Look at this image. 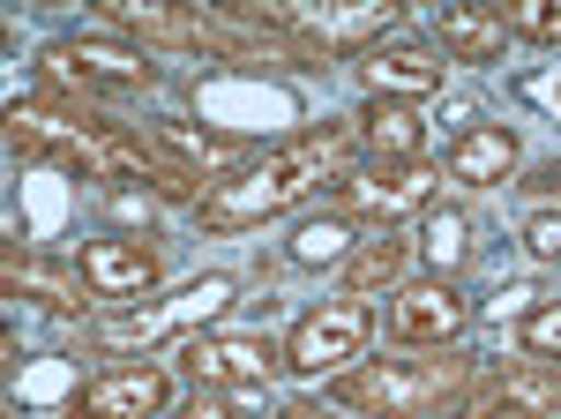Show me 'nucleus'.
<instances>
[{"instance_id":"nucleus-11","label":"nucleus","mask_w":561,"mask_h":419,"mask_svg":"<svg viewBox=\"0 0 561 419\" xmlns=\"http://www.w3.org/2000/svg\"><path fill=\"white\" fill-rule=\"evenodd\" d=\"M76 278L90 285V299H142L165 278V254L142 248V240H83Z\"/></svg>"},{"instance_id":"nucleus-22","label":"nucleus","mask_w":561,"mask_h":419,"mask_svg":"<svg viewBox=\"0 0 561 419\" xmlns=\"http://www.w3.org/2000/svg\"><path fill=\"white\" fill-rule=\"evenodd\" d=\"M502 23H510L517 38L561 45V0H517V8H502Z\"/></svg>"},{"instance_id":"nucleus-6","label":"nucleus","mask_w":561,"mask_h":419,"mask_svg":"<svg viewBox=\"0 0 561 419\" xmlns=\"http://www.w3.org/2000/svg\"><path fill=\"white\" fill-rule=\"evenodd\" d=\"M465 330H472V299L457 293L449 278H420V285L389 293V337L404 352H449Z\"/></svg>"},{"instance_id":"nucleus-5","label":"nucleus","mask_w":561,"mask_h":419,"mask_svg":"<svg viewBox=\"0 0 561 419\" xmlns=\"http://www.w3.org/2000/svg\"><path fill=\"white\" fill-rule=\"evenodd\" d=\"M367 337H375V307H367V299H322L314 315L293 322L285 367L307 375V382H337V375H352V360L367 352Z\"/></svg>"},{"instance_id":"nucleus-18","label":"nucleus","mask_w":561,"mask_h":419,"mask_svg":"<svg viewBox=\"0 0 561 419\" xmlns=\"http://www.w3.org/2000/svg\"><path fill=\"white\" fill-rule=\"evenodd\" d=\"M8 293H15V299L31 293L38 307H53V315H83V307H90L83 278H60V270H45L38 254H23V248H8Z\"/></svg>"},{"instance_id":"nucleus-8","label":"nucleus","mask_w":561,"mask_h":419,"mask_svg":"<svg viewBox=\"0 0 561 419\" xmlns=\"http://www.w3.org/2000/svg\"><path fill=\"white\" fill-rule=\"evenodd\" d=\"M45 76L68 90H83V98H113V90H150L158 83V68L128 53V45H105V38H60L45 45Z\"/></svg>"},{"instance_id":"nucleus-19","label":"nucleus","mask_w":561,"mask_h":419,"mask_svg":"<svg viewBox=\"0 0 561 419\" xmlns=\"http://www.w3.org/2000/svg\"><path fill=\"white\" fill-rule=\"evenodd\" d=\"M359 135H367V150H375V166H412L420 158V113L412 105H367L359 113Z\"/></svg>"},{"instance_id":"nucleus-24","label":"nucleus","mask_w":561,"mask_h":419,"mask_svg":"<svg viewBox=\"0 0 561 419\" xmlns=\"http://www.w3.org/2000/svg\"><path fill=\"white\" fill-rule=\"evenodd\" d=\"M524 254L531 262H561V210H531L524 217Z\"/></svg>"},{"instance_id":"nucleus-13","label":"nucleus","mask_w":561,"mask_h":419,"mask_svg":"<svg viewBox=\"0 0 561 419\" xmlns=\"http://www.w3.org/2000/svg\"><path fill=\"white\" fill-rule=\"evenodd\" d=\"M434 195V166H375V172H352L337 188V217H397V210H420Z\"/></svg>"},{"instance_id":"nucleus-17","label":"nucleus","mask_w":561,"mask_h":419,"mask_svg":"<svg viewBox=\"0 0 561 419\" xmlns=\"http://www.w3.org/2000/svg\"><path fill=\"white\" fill-rule=\"evenodd\" d=\"M404 262H412V240H404L397 225L367 233V240L345 254V299H367V293H382V285H397V278H404Z\"/></svg>"},{"instance_id":"nucleus-4","label":"nucleus","mask_w":561,"mask_h":419,"mask_svg":"<svg viewBox=\"0 0 561 419\" xmlns=\"http://www.w3.org/2000/svg\"><path fill=\"white\" fill-rule=\"evenodd\" d=\"M442 419H561V367L554 360H502V367H479Z\"/></svg>"},{"instance_id":"nucleus-1","label":"nucleus","mask_w":561,"mask_h":419,"mask_svg":"<svg viewBox=\"0 0 561 419\" xmlns=\"http://www.w3.org/2000/svg\"><path fill=\"white\" fill-rule=\"evenodd\" d=\"M330 180H337V188L352 180V127H314V135H300V143L255 158L248 172L210 180V188L195 195V225L217 233V240H232V233L270 225L277 210H300L307 195H322Z\"/></svg>"},{"instance_id":"nucleus-2","label":"nucleus","mask_w":561,"mask_h":419,"mask_svg":"<svg viewBox=\"0 0 561 419\" xmlns=\"http://www.w3.org/2000/svg\"><path fill=\"white\" fill-rule=\"evenodd\" d=\"M8 143L23 158H53V166L83 172V180H150L158 195H195V180H180L142 135H121L113 121H98L90 105H15L8 113Z\"/></svg>"},{"instance_id":"nucleus-9","label":"nucleus","mask_w":561,"mask_h":419,"mask_svg":"<svg viewBox=\"0 0 561 419\" xmlns=\"http://www.w3.org/2000/svg\"><path fill=\"white\" fill-rule=\"evenodd\" d=\"M187 375L203 382V389H262V382L285 367V352L255 330H225V337H195L187 352Z\"/></svg>"},{"instance_id":"nucleus-7","label":"nucleus","mask_w":561,"mask_h":419,"mask_svg":"<svg viewBox=\"0 0 561 419\" xmlns=\"http://www.w3.org/2000/svg\"><path fill=\"white\" fill-rule=\"evenodd\" d=\"M225 307H232V278H203V285H180V293L158 299V307H128V315H113V322L98 330V344H105V352L158 344V337H173V330H203V322H217Z\"/></svg>"},{"instance_id":"nucleus-15","label":"nucleus","mask_w":561,"mask_h":419,"mask_svg":"<svg viewBox=\"0 0 561 419\" xmlns=\"http://www.w3.org/2000/svg\"><path fill=\"white\" fill-rule=\"evenodd\" d=\"M142 143H150L180 180H210V172H225L232 158H240V143H232V135H195V127H180V121H158Z\"/></svg>"},{"instance_id":"nucleus-3","label":"nucleus","mask_w":561,"mask_h":419,"mask_svg":"<svg viewBox=\"0 0 561 419\" xmlns=\"http://www.w3.org/2000/svg\"><path fill=\"white\" fill-rule=\"evenodd\" d=\"M465 382H472V360H457V352H442V360L397 352V360H359L352 375H337L330 382V405H345L359 419H427Z\"/></svg>"},{"instance_id":"nucleus-21","label":"nucleus","mask_w":561,"mask_h":419,"mask_svg":"<svg viewBox=\"0 0 561 419\" xmlns=\"http://www.w3.org/2000/svg\"><path fill=\"white\" fill-rule=\"evenodd\" d=\"M352 248H359V240H352L345 217H322V225H300V233H293V262H345Z\"/></svg>"},{"instance_id":"nucleus-25","label":"nucleus","mask_w":561,"mask_h":419,"mask_svg":"<svg viewBox=\"0 0 561 419\" xmlns=\"http://www.w3.org/2000/svg\"><path fill=\"white\" fill-rule=\"evenodd\" d=\"M277 419H359V412H345V405H314V397H293Z\"/></svg>"},{"instance_id":"nucleus-23","label":"nucleus","mask_w":561,"mask_h":419,"mask_svg":"<svg viewBox=\"0 0 561 419\" xmlns=\"http://www.w3.org/2000/svg\"><path fill=\"white\" fill-rule=\"evenodd\" d=\"M524 352H531V360H554V367H561V299H554V307H531V315H524Z\"/></svg>"},{"instance_id":"nucleus-14","label":"nucleus","mask_w":561,"mask_h":419,"mask_svg":"<svg viewBox=\"0 0 561 419\" xmlns=\"http://www.w3.org/2000/svg\"><path fill=\"white\" fill-rule=\"evenodd\" d=\"M517 166H524V143L502 121H479L449 143V180H465V188H502Z\"/></svg>"},{"instance_id":"nucleus-16","label":"nucleus","mask_w":561,"mask_h":419,"mask_svg":"<svg viewBox=\"0 0 561 419\" xmlns=\"http://www.w3.org/2000/svg\"><path fill=\"white\" fill-rule=\"evenodd\" d=\"M434 45L449 53V60H502V45H510V23H502V8H442V23H434Z\"/></svg>"},{"instance_id":"nucleus-20","label":"nucleus","mask_w":561,"mask_h":419,"mask_svg":"<svg viewBox=\"0 0 561 419\" xmlns=\"http://www.w3.org/2000/svg\"><path fill=\"white\" fill-rule=\"evenodd\" d=\"M420 248H427L434 278H457V270L472 262V217H465V210H442V203H434V210H427V225H420Z\"/></svg>"},{"instance_id":"nucleus-10","label":"nucleus","mask_w":561,"mask_h":419,"mask_svg":"<svg viewBox=\"0 0 561 419\" xmlns=\"http://www.w3.org/2000/svg\"><path fill=\"white\" fill-rule=\"evenodd\" d=\"M442 53L434 45H367L359 60H352V76L359 90L375 98V105H404V98H434L442 90Z\"/></svg>"},{"instance_id":"nucleus-12","label":"nucleus","mask_w":561,"mask_h":419,"mask_svg":"<svg viewBox=\"0 0 561 419\" xmlns=\"http://www.w3.org/2000/svg\"><path fill=\"white\" fill-rule=\"evenodd\" d=\"M173 405V375L165 367H105L83 382L76 419H158Z\"/></svg>"},{"instance_id":"nucleus-26","label":"nucleus","mask_w":561,"mask_h":419,"mask_svg":"<svg viewBox=\"0 0 561 419\" xmlns=\"http://www.w3.org/2000/svg\"><path fill=\"white\" fill-rule=\"evenodd\" d=\"M180 419H240V412H232V405H210V397H195V405H187Z\"/></svg>"}]
</instances>
